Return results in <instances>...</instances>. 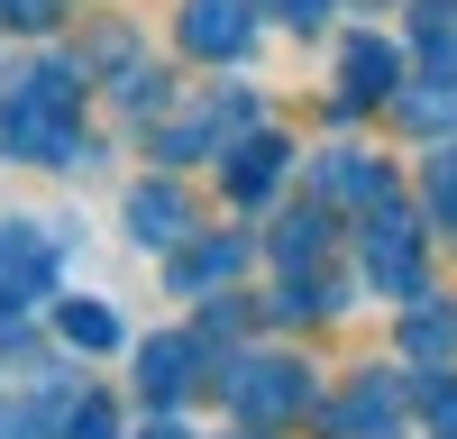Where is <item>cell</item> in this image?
I'll list each match as a JSON object with an SVG mask.
<instances>
[{"label":"cell","mask_w":457,"mask_h":439,"mask_svg":"<svg viewBox=\"0 0 457 439\" xmlns=\"http://www.w3.org/2000/svg\"><path fill=\"white\" fill-rule=\"evenodd\" d=\"M348 73H357V92H385V73H394V55H385V46H357V55H348Z\"/></svg>","instance_id":"6da1fadb"}]
</instances>
